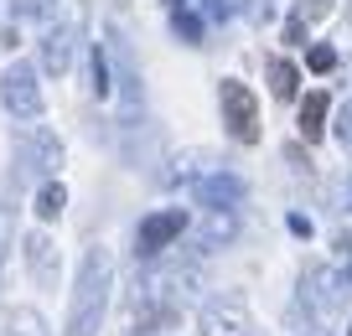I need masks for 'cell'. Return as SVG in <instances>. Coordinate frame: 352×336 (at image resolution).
Segmentation results:
<instances>
[{"label":"cell","instance_id":"1","mask_svg":"<svg viewBox=\"0 0 352 336\" xmlns=\"http://www.w3.org/2000/svg\"><path fill=\"white\" fill-rule=\"evenodd\" d=\"M109 254L104 249H88L83 274H78V295H73V315H67V336H94L104 321V305H109Z\"/></svg>","mask_w":352,"mask_h":336},{"label":"cell","instance_id":"2","mask_svg":"<svg viewBox=\"0 0 352 336\" xmlns=\"http://www.w3.org/2000/svg\"><path fill=\"white\" fill-rule=\"evenodd\" d=\"M223 124H228V135L243 140V145L259 140V104H254V93L239 83V78L223 83Z\"/></svg>","mask_w":352,"mask_h":336},{"label":"cell","instance_id":"3","mask_svg":"<svg viewBox=\"0 0 352 336\" xmlns=\"http://www.w3.org/2000/svg\"><path fill=\"white\" fill-rule=\"evenodd\" d=\"M0 104L11 109L16 120H36V114H42V88H36V73L26 63L6 67V78H0Z\"/></svg>","mask_w":352,"mask_h":336},{"label":"cell","instance_id":"4","mask_svg":"<svg viewBox=\"0 0 352 336\" xmlns=\"http://www.w3.org/2000/svg\"><path fill=\"white\" fill-rule=\"evenodd\" d=\"M182 228H187V212L182 207H166V212H151L140 223V233H135V249L140 254H161L166 243L182 238Z\"/></svg>","mask_w":352,"mask_h":336},{"label":"cell","instance_id":"5","mask_svg":"<svg viewBox=\"0 0 352 336\" xmlns=\"http://www.w3.org/2000/svg\"><path fill=\"white\" fill-rule=\"evenodd\" d=\"M73 52H78V26H52V32L42 36V67L47 73L63 78L67 67H73Z\"/></svg>","mask_w":352,"mask_h":336},{"label":"cell","instance_id":"6","mask_svg":"<svg viewBox=\"0 0 352 336\" xmlns=\"http://www.w3.org/2000/svg\"><path fill=\"white\" fill-rule=\"evenodd\" d=\"M327 109H331V98L321 93V88L300 98V140H306V145H316L321 135H327Z\"/></svg>","mask_w":352,"mask_h":336},{"label":"cell","instance_id":"7","mask_svg":"<svg viewBox=\"0 0 352 336\" xmlns=\"http://www.w3.org/2000/svg\"><path fill=\"white\" fill-rule=\"evenodd\" d=\"M197 197H202V207H233L243 197V186L233 181V176H208V181L197 186Z\"/></svg>","mask_w":352,"mask_h":336},{"label":"cell","instance_id":"8","mask_svg":"<svg viewBox=\"0 0 352 336\" xmlns=\"http://www.w3.org/2000/svg\"><path fill=\"white\" fill-rule=\"evenodd\" d=\"M202 331L208 336H243V315L233 305H208L202 311Z\"/></svg>","mask_w":352,"mask_h":336},{"label":"cell","instance_id":"9","mask_svg":"<svg viewBox=\"0 0 352 336\" xmlns=\"http://www.w3.org/2000/svg\"><path fill=\"white\" fill-rule=\"evenodd\" d=\"M270 88H275V98H280V104H290V98H296V88H300V73H296V63L275 57V63H270Z\"/></svg>","mask_w":352,"mask_h":336},{"label":"cell","instance_id":"10","mask_svg":"<svg viewBox=\"0 0 352 336\" xmlns=\"http://www.w3.org/2000/svg\"><path fill=\"white\" fill-rule=\"evenodd\" d=\"M63 207H67V192H63V186H57V181L36 192V217H47V223H52V217L63 212Z\"/></svg>","mask_w":352,"mask_h":336},{"label":"cell","instance_id":"11","mask_svg":"<svg viewBox=\"0 0 352 336\" xmlns=\"http://www.w3.org/2000/svg\"><path fill=\"white\" fill-rule=\"evenodd\" d=\"M171 21H176V36H187V42H202V21L187 11V5H176V16H171Z\"/></svg>","mask_w":352,"mask_h":336},{"label":"cell","instance_id":"12","mask_svg":"<svg viewBox=\"0 0 352 336\" xmlns=\"http://www.w3.org/2000/svg\"><path fill=\"white\" fill-rule=\"evenodd\" d=\"M109 63H104V52H94V93H99V98H109Z\"/></svg>","mask_w":352,"mask_h":336},{"label":"cell","instance_id":"13","mask_svg":"<svg viewBox=\"0 0 352 336\" xmlns=\"http://www.w3.org/2000/svg\"><path fill=\"white\" fill-rule=\"evenodd\" d=\"M327 11H331V0H296V16H300V21H321Z\"/></svg>","mask_w":352,"mask_h":336},{"label":"cell","instance_id":"14","mask_svg":"<svg viewBox=\"0 0 352 336\" xmlns=\"http://www.w3.org/2000/svg\"><path fill=\"white\" fill-rule=\"evenodd\" d=\"M311 73H331V67H337V52H331V47H311Z\"/></svg>","mask_w":352,"mask_h":336},{"label":"cell","instance_id":"15","mask_svg":"<svg viewBox=\"0 0 352 336\" xmlns=\"http://www.w3.org/2000/svg\"><path fill=\"white\" fill-rule=\"evenodd\" d=\"M202 11H208L212 21H223V16H228V0H202Z\"/></svg>","mask_w":352,"mask_h":336},{"label":"cell","instance_id":"16","mask_svg":"<svg viewBox=\"0 0 352 336\" xmlns=\"http://www.w3.org/2000/svg\"><path fill=\"white\" fill-rule=\"evenodd\" d=\"M300 36H306V21H300V16H296V21L285 26V42H300Z\"/></svg>","mask_w":352,"mask_h":336},{"label":"cell","instance_id":"17","mask_svg":"<svg viewBox=\"0 0 352 336\" xmlns=\"http://www.w3.org/2000/svg\"><path fill=\"white\" fill-rule=\"evenodd\" d=\"M337 135H342V140H352V109H347V114H342V124H337Z\"/></svg>","mask_w":352,"mask_h":336},{"label":"cell","instance_id":"18","mask_svg":"<svg viewBox=\"0 0 352 336\" xmlns=\"http://www.w3.org/2000/svg\"><path fill=\"white\" fill-rule=\"evenodd\" d=\"M171 5H182V0H171Z\"/></svg>","mask_w":352,"mask_h":336}]
</instances>
